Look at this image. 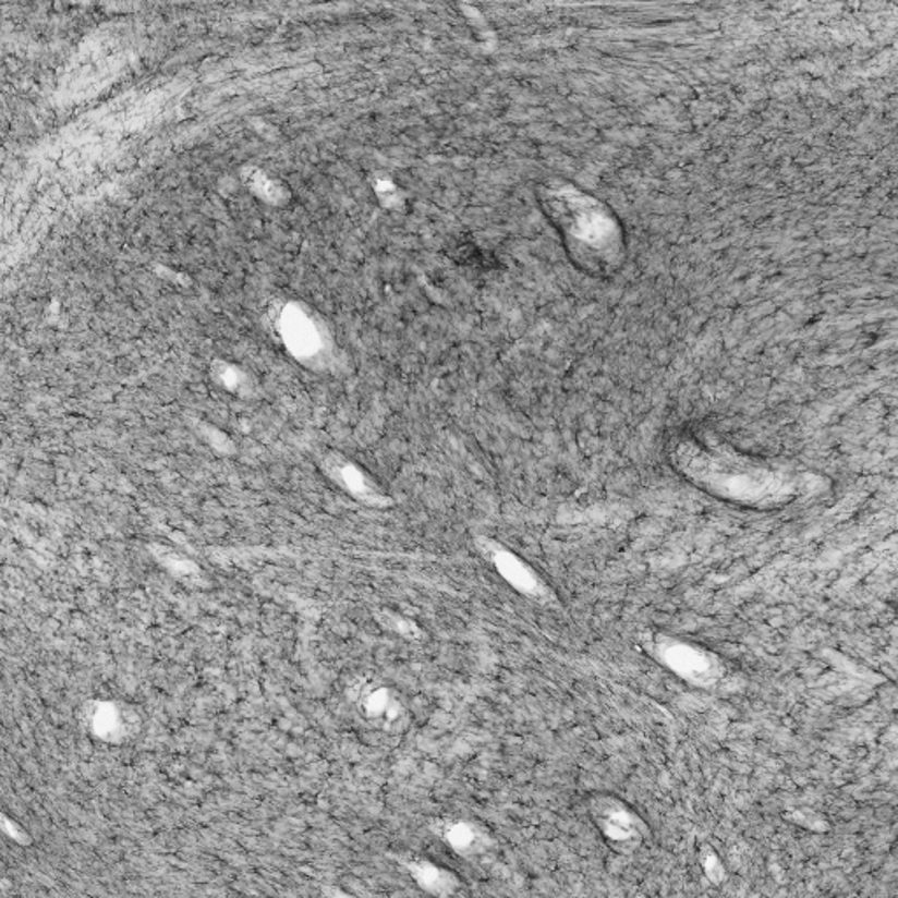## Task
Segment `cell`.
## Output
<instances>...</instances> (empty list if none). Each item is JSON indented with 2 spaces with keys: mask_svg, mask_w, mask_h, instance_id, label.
I'll list each match as a JSON object with an SVG mask.
<instances>
[{
  "mask_svg": "<svg viewBox=\"0 0 898 898\" xmlns=\"http://www.w3.org/2000/svg\"><path fill=\"white\" fill-rule=\"evenodd\" d=\"M672 462L707 490L733 499L760 500L779 495L788 480L773 462L742 453L718 436L705 434L679 437L672 449Z\"/></svg>",
  "mask_w": 898,
  "mask_h": 898,
  "instance_id": "cell-1",
  "label": "cell"
},
{
  "mask_svg": "<svg viewBox=\"0 0 898 898\" xmlns=\"http://www.w3.org/2000/svg\"><path fill=\"white\" fill-rule=\"evenodd\" d=\"M665 662L679 676L690 679L693 683H713L718 678V664H716L715 656L696 647L687 646V644H672L665 653Z\"/></svg>",
  "mask_w": 898,
  "mask_h": 898,
  "instance_id": "cell-2",
  "label": "cell"
},
{
  "mask_svg": "<svg viewBox=\"0 0 898 898\" xmlns=\"http://www.w3.org/2000/svg\"><path fill=\"white\" fill-rule=\"evenodd\" d=\"M598 827L615 845L630 846L641 839V827L630 811L620 804H603L595 811Z\"/></svg>",
  "mask_w": 898,
  "mask_h": 898,
  "instance_id": "cell-3",
  "label": "cell"
}]
</instances>
